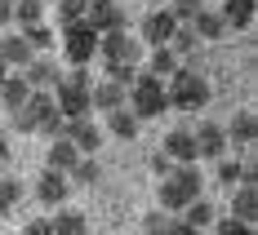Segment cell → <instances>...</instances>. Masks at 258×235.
<instances>
[{
  "label": "cell",
  "instance_id": "cell-26",
  "mask_svg": "<svg viewBox=\"0 0 258 235\" xmlns=\"http://www.w3.org/2000/svg\"><path fill=\"white\" fill-rule=\"evenodd\" d=\"M18 200H23V182L18 178H0V217L18 209Z\"/></svg>",
  "mask_w": 258,
  "mask_h": 235
},
{
  "label": "cell",
  "instance_id": "cell-35",
  "mask_svg": "<svg viewBox=\"0 0 258 235\" xmlns=\"http://www.w3.org/2000/svg\"><path fill=\"white\" fill-rule=\"evenodd\" d=\"M178 23H191L196 14H201V0H174V9H169Z\"/></svg>",
  "mask_w": 258,
  "mask_h": 235
},
{
  "label": "cell",
  "instance_id": "cell-44",
  "mask_svg": "<svg viewBox=\"0 0 258 235\" xmlns=\"http://www.w3.org/2000/svg\"><path fill=\"white\" fill-rule=\"evenodd\" d=\"M5 80H9V67H5V62H0V84H5Z\"/></svg>",
  "mask_w": 258,
  "mask_h": 235
},
{
  "label": "cell",
  "instance_id": "cell-45",
  "mask_svg": "<svg viewBox=\"0 0 258 235\" xmlns=\"http://www.w3.org/2000/svg\"><path fill=\"white\" fill-rule=\"evenodd\" d=\"M0 178H5V164H0Z\"/></svg>",
  "mask_w": 258,
  "mask_h": 235
},
{
  "label": "cell",
  "instance_id": "cell-5",
  "mask_svg": "<svg viewBox=\"0 0 258 235\" xmlns=\"http://www.w3.org/2000/svg\"><path fill=\"white\" fill-rule=\"evenodd\" d=\"M53 106H58V115H62V120H76V115H89V111H94L89 89L67 84V80H58V84H53Z\"/></svg>",
  "mask_w": 258,
  "mask_h": 235
},
{
  "label": "cell",
  "instance_id": "cell-17",
  "mask_svg": "<svg viewBox=\"0 0 258 235\" xmlns=\"http://www.w3.org/2000/svg\"><path fill=\"white\" fill-rule=\"evenodd\" d=\"M232 217H240V222H254L258 217V191H254V182H240V191L232 195Z\"/></svg>",
  "mask_w": 258,
  "mask_h": 235
},
{
  "label": "cell",
  "instance_id": "cell-19",
  "mask_svg": "<svg viewBox=\"0 0 258 235\" xmlns=\"http://www.w3.org/2000/svg\"><path fill=\"white\" fill-rule=\"evenodd\" d=\"M27 98H31V84H27L23 76H9L5 84H0V102H5V111H18Z\"/></svg>",
  "mask_w": 258,
  "mask_h": 235
},
{
  "label": "cell",
  "instance_id": "cell-41",
  "mask_svg": "<svg viewBox=\"0 0 258 235\" xmlns=\"http://www.w3.org/2000/svg\"><path fill=\"white\" fill-rule=\"evenodd\" d=\"M14 23V0H0V27Z\"/></svg>",
  "mask_w": 258,
  "mask_h": 235
},
{
  "label": "cell",
  "instance_id": "cell-27",
  "mask_svg": "<svg viewBox=\"0 0 258 235\" xmlns=\"http://www.w3.org/2000/svg\"><path fill=\"white\" fill-rule=\"evenodd\" d=\"M45 18V5L40 0H14V23L18 27H31V23H40Z\"/></svg>",
  "mask_w": 258,
  "mask_h": 235
},
{
  "label": "cell",
  "instance_id": "cell-10",
  "mask_svg": "<svg viewBox=\"0 0 258 235\" xmlns=\"http://www.w3.org/2000/svg\"><path fill=\"white\" fill-rule=\"evenodd\" d=\"M191 138H196V160H218L227 151V129H223V125H209L205 120Z\"/></svg>",
  "mask_w": 258,
  "mask_h": 235
},
{
  "label": "cell",
  "instance_id": "cell-30",
  "mask_svg": "<svg viewBox=\"0 0 258 235\" xmlns=\"http://www.w3.org/2000/svg\"><path fill=\"white\" fill-rule=\"evenodd\" d=\"M196 45H201V36H196V31H191V27H174V36H169V49L174 53H196Z\"/></svg>",
  "mask_w": 258,
  "mask_h": 235
},
{
  "label": "cell",
  "instance_id": "cell-31",
  "mask_svg": "<svg viewBox=\"0 0 258 235\" xmlns=\"http://www.w3.org/2000/svg\"><path fill=\"white\" fill-rule=\"evenodd\" d=\"M53 5H58V27L80 23V18H85V0H53Z\"/></svg>",
  "mask_w": 258,
  "mask_h": 235
},
{
  "label": "cell",
  "instance_id": "cell-29",
  "mask_svg": "<svg viewBox=\"0 0 258 235\" xmlns=\"http://www.w3.org/2000/svg\"><path fill=\"white\" fill-rule=\"evenodd\" d=\"M23 40H27V45H31L36 53H40V49H49V45H53V27L31 23V27H23Z\"/></svg>",
  "mask_w": 258,
  "mask_h": 235
},
{
  "label": "cell",
  "instance_id": "cell-12",
  "mask_svg": "<svg viewBox=\"0 0 258 235\" xmlns=\"http://www.w3.org/2000/svg\"><path fill=\"white\" fill-rule=\"evenodd\" d=\"M18 76H23L31 89H53V84L62 80V76H58V62H53V58H31L23 71H18Z\"/></svg>",
  "mask_w": 258,
  "mask_h": 235
},
{
  "label": "cell",
  "instance_id": "cell-9",
  "mask_svg": "<svg viewBox=\"0 0 258 235\" xmlns=\"http://www.w3.org/2000/svg\"><path fill=\"white\" fill-rule=\"evenodd\" d=\"M67 191H72V178L58 173V169H45V173L36 178V200L49 204V209H62V204H67Z\"/></svg>",
  "mask_w": 258,
  "mask_h": 235
},
{
  "label": "cell",
  "instance_id": "cell-39",
  "mask_svg": "<svg viewBox=\"0 0 258 235\" xmlns=\"http://www.w3.org/2000/svg\"><path fill=\"white\" fill-rule=\"evenodd\" d=\"M165 235H201L196 226H187L182 217H169V226H165Z\"/></svg>",
  "mask_w": 258,
  "mask_h": 235
},
{
  "label": "cell",
  "instance_id": "cell-6",
  "mask_svg": "<svg viewBox=\"0 0 258 235\" xmlns=\"http://www.w3.org/2000/svg\"><path fill=\"white\" fill-rule=\"evenodd\" d=\"M85 23L98 36L103 31H120L125 27V9H120V0H85Z\"/></svg>",
  "mask_w": 258,
  "mask_h": 235
},
{
  "label": "cell",
  "instance_id": "cell-11",
  "mask_svg": "<svg viewBox=\"0 0 258 235\" xmlns=\"http://www.w3.org/2000/svg\"><path fill=\"white\" fill-rule=\"evenodd\" d=\"M174 27H178V18H174L169 9H156V14H147V18H143V40L160 49V45H169Z\"/></svg>",
  "mask_w": 258,
  "mask_h": 235
},
{
  "label": "cell",
  "instance_id": "cell-36",
  "mask_svg": "<svg viewBox=\"0 0 258 235\" xmlns=\"http://www.w3.org/2000/svg\"><path fill=\"white\" fill-rule=\"evenodd\" d=\"M143 226H147V235H165V226H169V213L160 209V213H147V222H143Z\"/></svg>",
  "mask_w": 258,
  "mask_h": 235
},
{
  "label": "cell",
  "instance_id": "cell-43",
  "mask_svg": "<svg viewBox=\"0 0 258 235\" xmlns=\"http://www.w3.org/2000/svg\"><path fill=\"white\" fill-rule=\"evenodd\" d=\"M5 160H9V138L0 133V164H5Z\"/></svg>",
  "mask_w": 258,
  "mask_h": 235
},
{
  "label": "cell",
  "instance_id": "cell-25",
  "mask_svg": "<svg viewBox=\"0 0 258 235\" xmlns=\"http://www.w3.org/2000/svg\"><path fill=\"white\" fill-rule=\"evenodd\" d=\"M72 182H80V186H94L98 178H103V169H98V160L94 156H80L76 164H72V173H67Z\"/></svg>",
  "mask_w": 258,
  "mask_h": 235
},
{
  "label": "cell",
  "instance_id": "cell-1",
  "mask_svg": "<svg viewBox=\"0 0 258 235\" xmlns=\"http://www.w3.org/2000/svg\"><path fill=\"white\" fill-rule=\"evenodd\" d=\"M125 106L138 115V120H156V115H165V111H169L165 80L152 76V71H138V76H134V84H129V93H125Z\"/></svg>",
  "mask_w": 258,
  "mask_h": 235
},
{
  "label": "cell",
  "instance_id": "cell-15",
  "mask_svg": "<svg viewBox=\"0 0 258 235\" xmlns=\"http://www.w3.org/2000/svg\"><path fill=\"white\" fill-rule=\"evenodd\" d=\"M31 58H36V49L27 45L23 36H0V62L5 67H27Z\"/></svg>",
  "mask_w": 258,
  "mask_h": 235
},
{
  "label": "cell",
  "instance_id": "cell-13",
  "mask_svg": "<svg viewBox=\"0 0 258 235\" xmlns=\"http://www.w3.org/2000/svg\"><path fill=\"white\" fill-rule=\"evenodd\" d=\"M125 84H116V80H103V84H94L89 89V102H94V111H116V106H125Z\"/></svg>",
  "mask_w": 258,
  "mask_h": 235
},
{
  "label": "cell",
  "instance_id": "cell-42",
  "mask_svg": "<svg viewBox=\"0 0 258 235\" xmlns=\"http://www.w3.org/2000/svg\"><path fill=\"white\" fill-rule=\"evenodd\" d=\"M23 235H53V226H49V222H31Z\"/></svg>",
  "mask_w": 258,
  "mask_h": 235
},
{
  "label": "cell",
  "instance_id": "cell-33",
  "mask_svg": "<svg viewBox=\"0 0 258 235\" xmlns=\"http://www.w3.org/2000/svg\"><path fill=\"white\" fill-rule=\"evenodd\" d=\"M218 182H223V186L245 182V164H236V160H223V164H218Z\"/></svg>",
  "mask_w": 258,
  "mask_h": 235
},
{
  "label": "cell",
  "instance_id": "cell-22",
  "mask_svg": "<svg viewBox=\"0 0 258 235\" xmlns=\"http://www.w3.org/2000/svg\"><path fill=\"white\" fill-rule=\"evenodd\" d=\"M182 222H187V226H196V231H205L209 222H214V204H209L205 195H196L191 204H182Z\"/></svg>",
  "mask_w": 258,
  "mask_h": 235
},
{
  "label": "cell",
  "instance_id": "cell-28",
  "mask_svg": "<svg viewBox=\"0 0 258 235\" xmlns=\"http://www.w3.org/2000/svg\"><path fill=\"white\" fill-rule=\"evenodd\" d=\"M174 67H178V53L169 49V45H160V49L152 53V76L169 80V76H174Z\"/></svg>",
  "mask_w": 258,
  "mask_h": 235
},
{
  "label": "cell",
  "instance_id": "cell-16",
  "mask_svg": "<svg viewBox=\"0 0 258 235\" xmlns=\"http://www.w3.org/2000/svg\"><path fill=\"white\" fill-rule=\"evenodd\" d=\"M80 160L76 142H67V138H53L49 156H45V169H58V173H72V164Z\"/></svg>",
  "mask_w": 258,
  "mask_h": 235
},
{
  "label": "cell",
  "instance_id": "cell-37",
  "mask_svg": "<svg viewBox=\"0 0 258 235\" xmlns=\"http://www.w3.org/2000/svg\"><path fill=\"white\" fill-rule=\"evenodd\" d=\"M67 84H80V89H94V76H89V71H85V67H72V71H67Z\"/></svg>",
  "mask_w": 258,
  "mask_h": 235
},
{
  "label": "cell",
  "instance_id": "cell-24",
  "mask_svg": "<svg viewBox=\"0 0 258 235\" xmlns=\"http://www.w3.org/2000/svg\"><path fill=\"white\" fill-rule=\"evenodd\" d=\"M49 226H53V235H85V231H89L85 213H76V209H62V213L49 222Z\"/></svg>",
  "mask_w": 258,
  "mask_h": 235
},
{
  "label": "cell",
  "instance_id": "cell-3",
  "mask_svg": "<svg viewBox=\"0 0 258 235\" xmlns=\"http://www.w3.org/2000/svg\"><path fill=\"white\" fill-rule=\"evenodd\" d=\"M165 93H169V111H201L209 102V80L191 67H174V76L165 80Z\"/></svg>",
  "mask_w": 258,
  "mask_h": 235
},
{
  "label": "cell",
  "instance_id": "cell-38",
  "mask_svg": "<svg viewBox=\"0 0 258 235\" xmlns=\"http://www.w3.org/2000/svg\"><path fill=\"white\" fill-rule=\"evenodd\" d=\"M62 129H67V120H62V115H49V120L40 125V133H49V138H62Z\"/></svg>",
  "mask_w": 258,
  "mask_h": 235
},
{
  "label": "cell",
  "instance_id": "cell-21",
  "mask_svg": "<svg viewBox=\"0 0 258 235\" xmlns=\"http://www.w3.org/2000/svg\"><path fill=\"white\" fill-rule=\"evenodd\" d=\"M223 23L227 27H249L254 23V0H223Z\"/></svg>",
  "mask_w": 258,
  "mask_h": 235
},
{
  "label": "cell",
  "instance_id": "cell-46",
  "mask_svg": "<svg viewBox=\"0 0 258 235\" xmlns=\"http://www.w3.org/2000/svg\"><path fill=\"white\" fill-rule=\"evenodd\" d=\"M40 5H49V0H40Z\"/></svg>",
  "mask_w": 258,
  "mask_h": 235
},
{
  "label": "cell",
  "instance_id": "cell-23",
  "mask_svg": "<svg viewBox=\"0 0 258 235\" xmlns=\"http://www.w3.org/2000/svg\"><path fill=\"white\" fill-rule=\"evenodd\" d=\"M254 138H258V120H254V111H236L232 129H227V142H254Z\"/></svg>",
  "mask_w": 258,
  "mask_h": 235
},
{
  "label": "cell",
  "instance_id": "cell-8",
  "mask_svg": "<svg viewBox=\"0 0 258 235\" xmlns=\"http://www.w3.org/2000/svg\"><path fill=\"white\" fill-rule=\"evenodd\" d=\"M62 138H67V142H76L80 156H94V151H98V142H103V129L94 125V115H76V120H67Z\"/></svg>",
  "mask_w": 258,
  "mask_h": 235
},
{
  "label": "cell",
  "instance_id": "cell-4",
  "mask_svg": "<svg viewBox=\"0 0 258 235\" xmlns=\"http://www.w3.org/2000/svg\"><path fill=\"white\" fill-rule=\"evenodd\" d=\"M62 53H67L72 67H85V62L98 53V31L85 23V18H80V23H67L62 27Z\"/></svg>",
  "mask_w": 258,
  "mask_h": 235
},
{
  "label": "cell",
  "instance_id": "cell-18",
  "mask_svg": "<svg viewBox=\"0 0 258 235\" xmlns=\"http://www.w3.org/2000/svg\"><path fill=\"white\" fill-rule=\"evenodd\" d=\"M138 125H143V120H138L129 106H116V111H107V129L116 133V138H125V142H134V138H138Z\"/></svg>",
  "mask_w": 258,
  "mask_h": 235
},
{
  "label": "cell",
  "instance_id": "cell-7",
  "mask_svg": "<svg viewBox=\"0 0 258 235\" xmlns=\"http://www.w3.org/2000/svg\"><path fill=\"white\" fill-rule=\"evenodd\" d=\"M98 53H103V62H138V40L125 36V27L120 31H103L98 36Z\"/></svg>",
  "mask_w": 258,
  "mask_h": 235
},
{
  "label": "cell",
  "instance_id": "cell-40",
  "mask_svg": "<svg viewBox=\"0 0 258 235\" xmlns=\"http://www.w3.org/2000/svg\"><path fill=\"white\" fill-rule=\"evenodd\" d=\"M152 169H156V173H160V178H165V173L174 169V160L165 156V151H156V156H152Z\"/></svg>",
  "mask_w": 258,
  "mask_h": 235
},
{
  "label": "cell",
  "instance_id": "cell-32",
  "mask_svg": "<svg viewBox=\"0 0 258 235\" xmlns=\"http://www.w3.org/2000/svg\"><path fill=\"white\" fill-rule=\"evenodd\" d=\"M103 71H107V80H116V84H134V76H138V71H134V62H103Z\"/></svg>",
  "mask_w": 258,
  "mask_h": 235
},
{
  "label": "cell",
  "instance_id": "cell-34",
  "mask_svg": "<svg viewBox=\"0 0 258 235\" xmlns=\"http://www.w3.org/2000/svg\"><path fill=\"white\" fill-rule=\"evenodd\" d=\"M218 235H254V222H240V217H223Z\"/></svg>",
  "mask_w": 258,
  "mask_h": 235
},
{
  "label": "cell",
  "instance_id": "cell-20",
  "mask_svg": "<svg viewBox=\"0 0 258 235\" xmlns=\"http://www.w3.org/2000/svg\"><path fill=\"white\" fill-rule=\"evenodd\" d=\"M191 31H196L201 40H218V36L227 31V23H223V14H214V9H201V14L191 18Z\"/></svg>",
  "mask_w": 258,
  "mask_h": 235
},
{
  "label": "cell",
  "instance_id": "cell-14",
  "mask_svg": "<svg viewBox=\"0 0 258 235\" xmlns=\"http://www.w3.org/2000/svg\"><path fill=\"white\" fill-rule=\"evenodd\" d=\"M165 156L174 160V164H196V138L187 129H174L169 138H165V147H160Z\"/></svg>",
  "mask_w": 258,
  "mask_h": 235
},
{
  "label": "cell",
  "instance_id": "cell-2",
  "mask_svg": "<svg viewBox=\"0 0 258 235\" xmlns=\"http://www.w3.org/2000/svg\"><path fill=\"white\" fill-rule=\"evenodd\" d=\"M196 195H201V173H196V164H174V169L160 178V191H156V200H160L165 213H182V204H191Z\"/></svg>",
  "mask_w": 258,
  "mask_h": 235
}]
</instances>
